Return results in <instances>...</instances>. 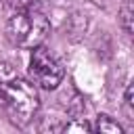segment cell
Wrapping results in <instances>:
<instances>
[{
  "mask_svg": "<svg viewBox=\"0 0 134 134\" xmlns=\"http://www.w3.org/2000/svg\"><path fill=\"white\" fill-rule=\"evenodd\" d=\"M0 105L4 107L13 124L25 126L36 117L40 109L38 88L23 77H10L6 82H0Z\"/></svg>",
  "mask_w": 134,
  "mask_h": 134,
  "instance_id": "1",
  "label": "cell"
},
{
  "mask_svg": "<svg viewBox=\"0 0 134 134\" xmlns=\"http://www.w3.org/2000/svg\"><path fill=\"white\" fill-rule=\"evenodd\" d=\"M50 34V23L46 19L44 13L27 8L21 13H15L8 23H6V36L8 40L25 50H31L36 46H40L46 36Z\"/></svg>",
  "mask_w": 134,
  "mask_h": 134,
  "instance_id": "2",
  "label": "cell"
},
{
  "mask_svg": "<svg viewBox=\"0 0 134 134\" xmlns=\"http://www.w3.org/2000/svg\"><path fill=\"white\" fill-rule=\"evenodd\" d=\"M29 75L34 80V84L52 90L61 84L63 80V67L59 65V61L50 54V50H46L42 44L31 48V59H29Z\"/></svg>",
  "mask_w": 134,
  "mask_h": 134,
  "instance_id": "3",
  "label": "cell"
},
{
  "mask_svg": "<svg viewBox=\"0 0 134 134\" xmlns=\"http://www.w3.org/2000/svg\"><path fill=\"white\" fill-rule=\"evenodd\" d=\"M92 130L94 132H100V134H121L124 132L121 126L113 117H109V115H98L96 117V124L92 126Z\"/></svg>",
  "mask_w": 134,
  "mask_h": 134,
  "instance_id": "4",
  "label": "cell"
},
{
  "mask_svg": "<svg viewBox=\"0 0 134 134\" xmlns=\"http://www.w3.org/2000/svg\"><path fill=\"white\" fill-rule=\"evenodd\" d=\"M132 19H134V8H132V0H124L119 6V23L124 27L126 34H132Z\"/></svg>",
  "mask_w": 134,
  "mask_h": 134,
  "instance_id": "5",
  "label": "cell"
},
{
  "mask_svg": "<svg viewBox=\"0 0 134 134\" xmlns=\"http://www.w3.org/2000/svg\"><path fill=\"white\" fill-rule=\"evenodd\" d=\"M124 100H126V107L128 109H132V86H128V90H126V96H124Z\"/></svg>",
  "mask_w": 134,
  "mask_h": 134,
  "instance_id": "6",
  "label": "cell"
},
{
  "mask_svg": "<svg viewBox=\"0 0 134 134\" xmlns=\"http://www.w3.org/2000/svg\"><path fill=\"white\" fill-rule=\"evenodd\" d=\"M29 2H46V0H29Z\"/></svg>",
  "mask_w": 134,
  "mask_h": 134,
  "instance_id": "7",
  "label": "cell"
}]
</instances>
